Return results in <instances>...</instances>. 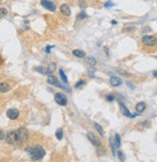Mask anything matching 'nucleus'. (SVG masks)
<instances>
[{
  "label": "nucleus",
  "mask_w": 157,
  "mask_h": 162,
  "mask_svg": "<svg viewBox=\"0 0 157 162\" xmlns=\"http://www.w3.org/2000/svg\"><path fill=\"white\" fill-rule=\"evenodd\" d=\"M28 139V132L24 127L10 131L6 136V142L10 145H21Z\"/></svg>",
  "instance_id": "obj_1"
},
{
  "label": "nucleus",
  "mask_w": 157,
  "mask_h": 162,
  "mask_svg": "<svg viewBox=\"0 0 157 162\" xmlns=\"http://www.w3.org/2000/svg\"><path fill=\"white\" fill-rule=\"evenodd\" d=\"M27 154H28L29 157L31 158L32 160H39L45 156L46 151L45 150L40 147V146H36V147H32V148H29L26 150Z\"/></svg>",
  "instance_id": "obj_2"
},
{
  "label": "nucleus",
  "mask_w": 157,
  "mask_h": 162,
  "mask_svg": "<svg viewBox=\"0 0 157 162\" xmlns=\"http://www.w3.org/2000/svg\"><path fill=\"white\" fill-rule=\"evenodd\" d=\"M142 43L147 47H153L157 45V38L151 35H145L142 38Z\"/></svg>",
  "instance_id": "obj_3"
},
{
  "label": "nucleus",
  "mask_w": 157,
  "mask_h": 162,
  "mask_svg": "<svg viewBox=\"0 0 157 162\" xmlns=\"http://www.w3.org/2000/svg\"><path fill=\"white\" fill-rule=\"evenodd\" d=\"M54 100H55V102H56L58 105H60V106H66L67 105V98L63 93H60V92L55 93Z\"/></svg>",
  "instance_id": "obj_4"
},
{
  "label": "nucleus",
  "mask_w": 157,
  "mask_h": 162,
  "mask_svg": "<svg viewBox=\"0 0 157 162\" xmlns=\"http://www.w3.org/2000/svg\"><path fill=\"white\" fill-rule=\"evenodd\" d=\"M87 139L90 141V143L92 144L93 146H95V147H100V145H101V141H100V139L96 135H94L93 133H91V132H89V133H87Z\"/></svg>",
  "instance_id": "obj_5"
},
{
  "label": "nucleus",
  "mask_w": 157,
  "mask_h": 162,
  "mask_svg": "<svg viewBox=\"0 0 157 162\" xmlns=\"http://www.w3.org/2000/svg\"><path fill=\"white\" fill-rule=\"evenodd\" d=\"M41 4L43 7H45L46 9H48L49 11H51V12H54L56 10V7L53 1L50 0H41Z\"/></svg>",
  "instance_id": "obj_6"
},
{
  "label": "nucleus",
  "mask_w": 157,
  "mask_h": 162,
  "mask_svg": "<svg viewBox=\"0 0 157 162\" xmlns=\"http://www.w3.org/2000/svg\"><path fill=\"white\" fill-rule=\"evenodd\" d=\"M6 116H8L10 120L15 121L20 116V112H19V110H17V109H9L8 111L6 112Z\"/></svg>",
  "instance_id": "obj_7"
},
{
  "label": "nucleus",
  "mask_w": 157,
  "mask_h": 162,
  "mask_svg": "<svg viewBox=\"0 0 157 162\" xmlns=\"http://www.w3.org/2000/svg\"><path fill=\"white\" fill-rule=\"evenodd\" d=\"M48 83H50V84H51V86H55V87H63L61 86V83L58 82V80L51 75H50L48 77Z\"/></svg>",
  "instance_id": "obj_8"
},
{
  "label": "nucleus",
  "mask_w": 157,
  "mask_h": 162,
  "mask_svg": "<svg viewBox=\"0 0 157 162\" xmlns=\"http://www.w3.org/2000/svg\"><path fill=\"white\" fill-rule=\"evenodd\" d=\"M60 12H61V14L63 16L69 17L71 15V9L67 4H63L61 5V7H60Z\"/></svg>",
  "instance_id": "obj_9"
},
{
  "label": "nucleus",
  "mask_w": 157,
  "mask_h": 162,
  "mask_svg": "<svg viewBox=\"0 0 157 162\" xmlns=\"http://www.w3.org/2000/svg\"><path fill=\"white\" fill-rule=\"evenodd\" d=\"M120 105V109H121V111H122V114H123L125 116H128V117H134L135 115H131V113L129 112V110L125 106H124L122 103H119Z\"/></svg>",
  "instance_id": "obj_10"
},
{
  "label": "nucleus",
  "mask_w": 157,
  "mask_h": 162,
  "mask_svg": "<svg viewBox=\"0 0 157 162\" xmlns=\"http://www.w3.org/2000/svg\"><path fill=\"white\" fill-rule=\"evenodd\" d=\"M110 83H111V84H112V87H119L120 84L122 83V82L117 77H112L111 80H110Z\"/></svg>",
  "instance_id": "obj_11"
},
{
  "label": "nucleus",
  "mask_w": 157,
  "mask_h": 162,
  "mask_svg": "<svg viewBox=\"0 0 157 162\" xmlns=\"http://www.w3.org/2000/svg\"><path fill=\"white\" fill-rule=\"evenodd\" d=\"M110 145H111V148H112V154H114V155H116V148H117V146H116V143L115 142V140H114V138L112 137L110 138Z\"/></svg>",
  "instance_id": "obj_12"
},
{
  "label": "nucleus",
  "mask_w": 157,
  "mask_h": 162,
  "mask_svg": "<svg viewBox=\"0 0 157 162\" xmlns=\"http://www.w3.org/2000/svg\"><path fill=\"white\" fill-rule=\"evenodd\" d=\"M145 109V102H139L136 105V111L138 113H143Z\"/></svg>",
  "instance_id": "obj_13"
},
{
  "label": "nucleus",
  "mask_w": 157,
  "mask_h": 162,
  "mask_svg": "<svg viewBox=\"0 0 157 162\" xmlns=\"http://www.w3.org/2000/svg\"><path fill=\"white\" fill-rule=\"evenodd\" d=\"M0 89H1V92H7L10 90V87L8 86L7 83L1 82V83H0Z\"/></svg>",
  "instance_id": "obj_14"
},
{
  "label": "nucleus",
  "mask_w": 157,
  "mask_h": 162,
  "mask_svg": "<svg viewBox=\"0 0 157 162\" xmlns=\"http://www.w3.org/2000/svg\"><path fill=\"white\" fill-rule=\"evenodd\" d=\"M73 54H74L75 56H77V57H84L85 56V53L83 52V50H73Z\"/></svg>",
  "instance_id": "obj_15"
},
{
  "label": "nucleus",
  "mask_w": 157,
  "mask_h": 162,
  "mask_svg": "<svg viewBox=\"0 0 157 162\" xmlns=\"http://www.w3.org/2000/svg\"><path fill=\"white\" fill-rule=\"evenodd\" d=\"M55 68H56V64L54 62L50 63V65H49V67H48V75L50 76L51 73H54V70H55Z\"/></svg>",
  "instance_id": "obj_16"
},
{
  "label": "nucleus",
  "mask_w": 157,
  "mask_h": 162,
  "mask_svg": "<svg viewBox=\"0 0 157 162\" xmlns=\"http://www.w3.org/2000/svg\"><path fill=\"white\" fill-rule=\"evenodd\" d=\"M35 71H36V72H39L42 75H48V70H46L45 68L42 66L36 67V68H35Z\"/></svg>",
  "instance_id": "obj_17"
},
{
  "label": "nucleus",
  "mask_w": 157,
  "mask_h": 162,
  "mask_svg": "<svg viewBox=\"0 0 157 162\" xmlns=\"http://www.w3.org/2000/svg\"><path fill=\"white\" fill-rule=\"evenodd\" d=\"M59 74H60V77H61V80L63 81V83H68V79H67L66 75H65V73L63 72V70H62V69H59Z\"/></svg>",
  "instance_id": "obj_18"
},
{
  "label": "nucleus",
  "mask_w": 157,
  "mask_h": 162,
  "mask_svg": "<svg viewBox=\"0 0 157 162\" xmlns=\"http://www.w3.org/2000/svg\"><path fill=\"white\" fill-rule=\"evenodd\" d=\"M55 136L57 138L58 140H61L62 138H63V130L61 128H58L56 130V132H55Z\"/></svg>",
  "instance_id": "obj_19"
},
{
  "label": "nucleus",
  "mask_w": 157,
  "mask_h": 162,
  "mask_svg": "<svg viewBox=\"0 0 157 162\" xmlns=\"http://www.w3.org/2000/svg\"><path fill=\"white\" fill-rule=\"evenodd\" d=\"M94 127H95V129L99 132V134L101 135V136H104L105 135V133H104V130H103V128L100 126L98 123H94Z\"/></svg>",
  "instance_id": "obj_20"
},
{
  "label": "nucleus",
  "mask_w": 157,
  "mask_h": 162,
  "mask_svg": "<svg viewBox=\"0 0 157 162\" xmlns=\"http://www.w3.org/2000/svg\"><path fill=\"white\" fill-rule=\"evenodd\" d=\"M86 61L88 63H89V64H90V65H92V66H94V65H96V59L94 57H87V59H86Z\"/></svg>",
  "instance_id": "obj_21"
},
{
  "label": "nucleus",
  "mask_w": 157,
  "mask_h": 162,
  "mask_svg": "<svg viewBox=\"0 0 157 162\" xmlns=\"http://www.w3.org/2000/svg\"><path fill=\"white\" fill-rule=\"evenodd\" d=\"M115 139H116V146H117V148H119L120 145H121L119 134H116V135H115Z\"/></svg>",
  "instance_id": "obj_22"
},
{
  "label": "nucleus",
  "mask_w": 157,
  "mask_h": 162,
  "mask_svg": "<svg viewBox=\"0 0 157 162\" xmlns=\"http://www.w3.org/2000/svg\"><path fill=\"white\" fill-rule=\"evenodd\" d=\"M78 5H80V7H81V8H83V9H85L87 7V3L84 1V0H80Z\"/></svg>",
  "instance_id": "obj_23"
},
{
  "label": "nucleus",
  "mask_w": 157,
  "mask_h": 162,
  "mask_svg": "<svg viewBox=\"0 0 157 162\" xmlns=\"http://www.w3.org/2000/svg\"><path fill=\"white\" fill-rule=\"evenodd\" d=\"M85 18H87V15L85 14V12H82L78 15V20H83V19H85Z\"/></svg>",
  "instance_id": "obj_24"
},
{
  "label": "nucleus",
  "mask_w": 157,
  "mask_h": 162,
  "mask_svg": "<svg viewBox=\"0 0 157 162\" xmlns=\"http://www.w3.org/2000/svg\"><path fill=\"white\" fill-rule=\"evenodd\" d=\"M117 155H118V158L121 161H125V155H124L122 151H117Z\"/></svg>",
  "instance_id": "obj_25"
},
{
  "label": "nucleus",
  "mask_w": 157,
  "mask_h": 162,
  "mask_svg": "<svg viewBox=\"0 0 157 162\" xmlns=\"http://www.w3.org/2000/svg\"><path fill=\"white\" fill-rule=\"evenodd\" d=\"M84 83H85V81H78V83L75 84V87H76V88H78V87H81L82 86H83Z\"/></svg>",
  "instance_id": "obj_26"
},
{
  "label": "nucleus",
  "mask_w": 157,
  "mask_h": 162,
  "mask_svg": "<svg viewBox=\"0 0 157 162\" xmlns=\"http://www.w3.org/2000/svg\"><path fill=\"white\" fill-rule=\"evenodd\" d=\"M106 99H107L109 102H112V101L115 100V96L114 95H107L106 96Z\"/></svg>",
  "instance_id": "obj_27"
},
{
  "label": "nucleus",
  "mask_w": 157,
  "mask_h": 162,
  "mask_svg": "<svg viewBox=\"0 0 157 162\" xmlns=\"http://www.w3.org/2000/svg\"><path fill=\"white\" fill-rule=\"evenodd\" d=\"M6 14H7V10H5L4 8H1V18H3V16Z\"/></svg>",
  "instance_id": "obj_28"
},
{
  "label": "nucleus",
  "mask_w": 157,
  "mask_h": 162,
  "mask_svg": "<svg viewBox=\"0 0 157 162\" xmlns=\"http://www.w3.org/2000/svg\"><path fill=\"white\" fill-rule=\"evenodd\" d=\"M112 4L111 3V2H107V3H105V7L106 8H110V7H112Z\"/></svg>",
  "instance_id": "obj_29"
},
{
  "label": "nucleus",
  "mask_w": 157,
  "mask_h": 162,
  "mask_svg": "<svg viewBox=\"0 0 157 162\" xmlns=\"http://www.w3.org/2000/svg\"><path fill=\"white\" fill-rule=\"evenodd\" d=\"M97 154H99L100 155H103L104 154V150H97Z\"/></svg>",
  "instance_id": "obj_30"
},
{
  "label": "nucleus",
  "mask_w": 157,
  "mask_h": 162,
  "mask_svg": "<svg viewBox=\"0 0 157 162\" xmlns=\"http://www.w3.org/2000/svg\"><path fill=\"white\" fill-rule=\"evenodd\" d=\"M50 48H53V47H50V46H48V47H47V49H46V52H47V53H50Z\"/></svg>",
  "instance_id": "obj_31"
},
{
  "label": "nucleus",
  "mask_w": 157,
  "mask_h": 162,
  "mask_svg": "<svg viewBox=\"0 0 157 162\" xmlns=\"http://www.w3.org/2000/svg\"><path fill=\"white\" fill-rule=\"evenodd\" d=\"M0 135H1V140H3L4 139V133H3V131H1V133H0Z\"/></svg>",
  "instance_id": "obj_32"
},
{
  "label": "nucleus",
  "mask_w": 157,
  "mask_h": 162,
  "mask_svg": "<svg viewBox=\"0 0 157 162\" xmlns=\"http://www.w3.org/2000/svg\"><path fill=\"white\" fill-rule=\"evenodd\" d=\"M127 86H128V87H131V88H132V89H134V87H133L132 84H131V83H129V82H127Z\"/></svg>",
  "instance_id": "obj_33"
},
{
  "label": "nucleus",
  "mask_w": 157,
  "mask_h": 162,
  "mask_svg": "<svg viewBox=\"0 0 157 162\" xmlns=\"http://www.w3.org/2000/svg\"><path fill=\"white\" fill-rule=\"evenodd\" d=\"M152 75H153V77H155V78H157V71H154L152 73Z\"/></svg>",
  "instance_id": "obj_34"
},
{
  "label": "nucleus",
  "mask_w": 157,
  "mask_h": 162,
  "mask_svg": "<svg viewBox=\"0 0 157 162\" xmlns=\"http://www.w3.org/2000/svg\"><path fill=\"white\" fill-rule=\"evenodd\" d=\"M112 24H116V21H112Z\"/></svg>",
  "instance_id": "obj_35"
}]
</instances>
